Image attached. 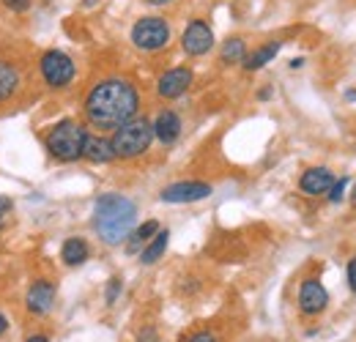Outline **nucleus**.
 Masks as SVG:
<instances>
[{
  "label": "nucleus",
  "mask_w": 356,
  "mask_h": 342,
  "mask_svg": "<svg viewBox=\"0 0 356 342\" xmlns=\"http://www.w3.org/2000/svg\"><path fill=\"white\" fill-rule=\"evenodd\" d=\"M140 110V93L132 83L110 77L90 88L86 99V115L93 127L118 129L127 121H132Z\"/></svg>",
  "instance_id": "obj_1"
},
{
  "label": "nucleus",
  "mask_w": 356,
  "mask_h": 342,
  "mask_svg": "<svg viewBox=\"0 0 356 342\" xmlns=\"http://www.w3.org/2000/svg\"><path fill=\"white\" fill-rule=\"evenodd\" d=\"M137 206L124 195H102L93 209V227L102 241L121 244L134 227Z\"/></svg>",
  "instance_id": "obj_2"
},
{
  "label": "nucleus",
  "mask_w": 356,
  "mask_h": 342,
  "mask_svg": "<svg viewBox=\"0 0 356 342\" xmlns=\"http://www.w3.org/2000/svg\"><path fill=\"white\" fill-rule=\"evenodd\" d=\"M88 131L72 118L58 121L47 134V151L60 159V162H77L83 156V145H86Z\"/></svg>",
  "instance_id": "obj_3"
},
{
  "label": "nucleus",
  "mask_w": 356,
  "mask_h": 342,
  "mask_svg": "<svg viewBox=\"0 0 356 342\" xmlns=\"http://www.w3.org/2000/svg\"><path fill=\"white\" fill-rule=\"evenodd\" d=\"M151 140H154V127L148 121H143V118H132L124 127L115 129V134H113L110 142H113L115 159L118 156L121 159H134V156H140V154L148 151Z\"/></svg>",
  "instance_id": "obj_4"
},
{
  "label": "nucleus",
  "mask_w": 356,
  "mask_h": 342,
  "mask_svg": "<svg viewBox=\"0 0 356 342\" xmlns=\"http://www.w3.org/2000/svg\"><path fill=\"white\" fill-rule=\"evenodd\" d=\"M132 42L143 52H159L170 42V25L162 17H143L134 22Z\"/></svg>",
  "instance_id": "obj_5"
},
{
  "label": "nucleus",
  "mask_w": 356,
  "mask_h": 342,
  "mask_svg": "<svg viewBox=\"0 0 356 342\" xmlns=\"http://www.w3.org/2000/svg\"><path fill=\"white\" fill-rule=\"evenodd\" d=\"M39 69H42V77L49 88H66L74 80V60L60 52V49H47L39 60Z\"/></svg>",
  "instance_id": "obj_6"
},
{
  "label": "nucleus",
  "mask_w": 356,
  "mask_h": 342,
  "mask_svg": "<svg viewBox=\"0 0 356 342\" xmlns=\"http://www.w3.org/2000/svg\"><path fill=\"white\" fill-rule=\"evenodd\" d=\"M181 47H184L186 55L200 58V55H206V52L214 47V33H211V28H209L203 19H192V22L186 25L184 36H181Z\"/></svg>",
  "instance_id": "obj_7"
},
{
  "label": "nucleus",
  "mask_w": 356,
  "mask_h": 342,
  "mask_svg": "<svg viewBox=\"0 0 356 342\" xmlns=\"http://www.w3.org/2000/svg\"><path fill=\"white\" fill-rule=\"evenodd\" d=\"M209 195H211V186L203 181H178L162 189L165 203H197V200H206Z\"/></svg>",
  "instance_id": "obj_8"
},
{
  "label": "nucleus",
  "mask_w": 356,
  "mask_h": 342,
  "mask_svg": "<svg viewBox=\"0 0 356 342\" xmlns=\"http://www.w3.org/2000/svg\"><path fill=\"white\" fill-rule=\"evenodd\" d=\"M192 69H186V66H176V69H170V72H165L162 77H159V83H156V93L162 96V99H178V96H184L186 93V88L192 86Z\"/></svg>",
  "instance_id": "obj_9"
},
{
  "label": "nucleus",
  "mask_w": 356,
  "mask_h": 342,
  "mask_svg": "<svg viewBox=\"0 0 356 342\" xmlns=\"http://www.w3.org/2000/svg\"><path fill=\"white\" fill-rule=\"evenodd\" d=\"M326 304H329L326 288L318 279H305L302 288H299V307H302V312L305 315H318V312L326 309Z\"/></svg>",
  "instance_id": "obj_10"
},
{
  "label": "nucleus",
  "mask_w": 356,
  "mask_h": 342,
  "mask_svg": "<svg viewBox=\"0 0 356 342\" xmlns=\"http://www.w3.org/2000/svg\"><path fill=\"white\" fill-rule=\"evenodd\" d=\"M25 304H28V309H31L33 315H47V312L52 309V304H55V285H52L49 279H36V282H31Z\"/></svg>",
  "instance_id": "obj_11"
},
{
  "label": "nucleus",
  "mask_w": 356,
  "mask_h": 342,
  "mask_svg": "<svg viewBox=\"0 0 356 342\" xmlns=\"http://www.w3.org/2000/svg\"><path fill=\"white\" fill-rule=\"evenodd\" d=\"M178 134H181V118H178L173 110L159 113L156 121H154V137L159 142H165V145H173L178 140Z\"/></svg>",
  "instance_id": "obj_12"
},
{
  "label": "nucleus",
  "mask_w": 356,
  "mask_h": 342,
  "mask_svg": "<svg viewBox=\"0 0 356 342\" xmlns=\"http://www.w3.org/2000/svg\"><path fill=\"white\" fill-rule=\"evenodd\" d=\"M332 184H334V175L326 170V168H310V170H305V175L299 178V186L307 195H323V192L332 189Z\"/></svg>",
  "instance_id": "obj_13"
},
{
  "label": "nucleus",
  "mask_w": 356,
  "mask_h": 342,
  "mask_svg": "<svg viewBox=\"0 0 356 342\" xmlns=\"http://www.w3.org/2000/svg\"><path fill=\"white\" fill-rule=\"evenodd\" d=\"M83 156L96 162V165H107V162L115 159V151H113V142L107 137H86Z\"/></svg>",
  "instance_id": "obj_14"
},
{
  "label": "nucleus",
  "mask_w": 356,
  "mask_h": 342,
  "mask_svg": "<svg viewBox=\"0 0 356 342\" xmlns=\"http://www.w3.org/2000/svg\"><path fill=\"white\" fill-rule=\"evenodd\" d=\"M19 88V69L8 60H0V101L11 99Z\"/></svg>",
  "instance_id": "obj_15"
},
{
  "label": "nucleus",
  "mask_w": 356,
  "mask_h": 342,
  "mask_svg": "<svg viewBox=\"0 0 356 342\" xmlns=\"http://www.w3.org/2000/svg\"><path fill=\"white\" fill-rule=\"evenodd\" d=\"M280 52V42H268V44H264V47H258L252 55H244V69L247 72H258V69H264L268 60L274 58Z\"/></svg>",
  "instance_id": "obj_16"
},
{
  "label": "nucleus",
  "mask_w": 356,
  "mask_h": 342,
  "mask_svg": "<svg viewBox=\"0 0 356 342\" xmlns=\"http://www.w3.org/2000/svg\"><path fill=\"white\" fill-rule=\"evenodd\" d=\"M60 257L66 266H80L88 260V244L86 238H66L63 241V250H60Z\"/></svg>",
  "instance_id": "obj_17"
},
{
  "label": "nucleus",
  "mask_w": 356,
  "mask_h": 342,
  "mask_svg": "<svg viewBox=\"0 0 356 342\" xmlns=\"http://www.w3.org/2000/svg\"><path fill=\"white\" fill-rule=\"evenodd\" d=\"M168 241H170V233L168 230H159L148 244H145V250L140 252V260L145 263V266H151V263H156L159 257L165 255V250H168Z\"/></svg>",
  "instance_id": "obj_18"
},
{
  "label": "nucleus",
  "mask_w": 356,
  "mask_h": 342,
  "mask_svg": "<svg viewBox=\"0 0 356 342\" xmlns=\"http://www.w3.org/2000/svg\"><path fill=\"white\" fill-rule=\"evenodd\" d=\"M156 233H159V222H156V219H151V222L140 225L132 236H129V247H127V252H132V255L134 252H140V247H143V244H148Z\"/></svg>",
  "instance_id": "obj_19"
},
{
  "label": "nucleus",
  "mask_w": 356,
  "mask_h": 342,
  "mask_svg": "<svg viewBox=\"0 0 356 342\" xmlns=\"http://www.w3.org/2000/svg\"><path fill=\"white\" fill-rule=\"evenodd\" d=\"M244 55H247V47L241 39H230L222 47V63H238V60H244Z\"/></svg>",
  "instance_id": "obj_20"
},
{
  "label": "nucleus",
  "mask_w": 356,
  "mask_h": 342,
  "mask_svg": "<svg viewBox=\"0 0 356 342\" xmlns=\"http://www.w3.org/2000/svg\"><path fill=\"white\" fill-rule=\"evenodd\" d=\"M346 186H348V178L334 181V184H332V189H329V200H332V203H340V200H343V195H346Z\"/></svg>",
  "instance_id": "obj_21"
},
{
  "label": "nucleus",
  "mask_w": 356,
  "mask_h": 342,
  "mask_svg": "<svg viewBox=\"0 0 356 342\" xmlns=\"http://www.w3.org/2000/svg\"><path fill=\"white\" fill-rule=\"evenodd\" d=\"M8 214H11V200L0 195V230L6 227V216H8Z\"/></svg>",
  "instance_id": "obj_22"
},
{
  "label": "nucleus",
  "mask_w": 356,
  "mask_h": 342,
  "mask_svg": "<svg viewBox=\"0 0 356 342\" xmlns=\"http://www.w3.org/2000/svg\"><path fill=\"white\" fill-rule=\"evenodd\" d=\"M3 6L11 8V11H28L31 8V0H3Z\"/></svg>",
  "instance_id": "obj_23"
},
{
  "label": "nucleus",
  "mask_w": 356,
  "mask_h": 342,
  "mask_svg": "<svg viewBox=\"0 0 356 342\" xmlns=\"http://www.w3.org/2000/svg\"><path fill=\"white\" fill-rule=\"evenodd\" d=\"M118 291H121V279L115 277V279H110V291H107V304H113V301H115Z\"/></svg>",
  "instance_id": "obj_24"
},
{
  "label": "nucleus",
  "mask_w": 356,
  "mask_h": 342,
  "mask_svg": "<svg viewBox=\"0 0 356 342\" xmlns=\"http://www.w3.org/2000/svg\"><path fill=\"white\" fill-rule=\"evenodd\" d=\"M348 285H351V291L356 293V257L348 263Z\"/></svg>",
  "instance_id": "obj_25"
},
{
  "label": "nucleus",
  "mask_w": 356,
  "mask_h": 342,
  "mask_svg": "<svg viewBox=\"0 0 356 342\" xmlns=\"http://www.w3.org/2000/svg\"><path fill=\"white\" fill-rule=\"evenodd\" d=\"M137 342H159V340H156V332H154V329H143Z\"/></svg>",
  "instance_id": "obj_26"
},
{
  "label": "nucleus",
  "mask_w": 356,
  "mask_h": 342,
  "mask_svg": "<svg viewBox=\"0 0 356 342\" xmlns=\"http://www.w3.org/2000/svg\"><path fill=\"white\" fill-rule=\"evenodd\" d=\"M189 342H217L214 340V334H209V332H200V334H195Z\"/></svg>",
  "instance_id": "obj_27"
},
{
  "label": "nucleus",
  "mask_w": 356,
  "mask_h": 342,
  "mask_svg": "<svg viewBox=\"0 0 356 342\" xmlns=\"http://www.w3.org/2000/svg\"><path fill=\"white\" fill-rule=\"evenodd\" d=\"M25 342H49V340H47L44 334H33V337H28Z\"/></svg>",
  "instance_id": "obj_28"
},
{
  "label": "nucleus",
  "mask_w": 356,
  "mask_h": 342,
  "mask_svg": "<svg viewBox=\"0 0 356 342\" xmlns=\"http://www.w3.org/2000/svg\"><path fill=\"white\" fill-rule=\"evenodd\" d=\"M145 3H151V6H168V3H173V0H145Z\"/></svg>",
  "instance_id": "obj_29"
},
{
  "label": "nucleus",
  "mask_w": 356,
  "mask_h": 342,
  "mask_svg": "<svg viewBox=\"0 0 356 342\" xmlns=\"http://www.w3.org/2000/svg\"><path fill=\"white\" fill-rule=\"evenodd\" d=\"M302 63H305V60H302V58H296V60H291V69H302Z\"/></svg>",
  "instance_id": "obj_30"
},
{
  "label": "nucleus",
  "mask_w": 356,
  "mask_h": 342,
  "mask_svg": "<svg viewBox=\"0 0 356 342\" xmlns=\"http://www.w3.org/2000/svg\"><path fill=\"white\" fill-rule=\"evenodd\" d=\"M6 329H8V320H6V318H3V315H0V334H3V332H6Z\"/></svg>",
  "instance_id": "obj_31"
},
{
  "label": "nucleus",
  "mask_w": 356,
  "mask_h": 342,
  "mask_svg": "<svg viewBox=\"0 0 356 342\" xmlns=\"http://www.w3.org/2000/svg\"><path fill=\"white\" fill-rule=\"evenodd\" d=\"M354 203H356V186H354Z\"/></svg>",
  "instance_id": "obj_32"
}]
</instances>
